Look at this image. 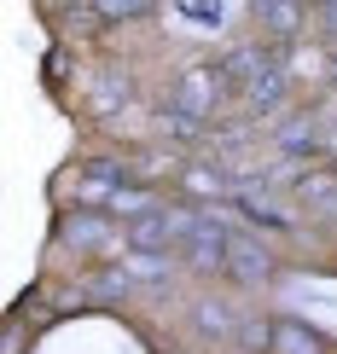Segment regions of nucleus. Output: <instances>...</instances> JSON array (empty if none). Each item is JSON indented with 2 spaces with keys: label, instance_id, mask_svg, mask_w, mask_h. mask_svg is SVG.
Instances as JSON below:
<instances>
[{
  "label": "nucleus",
  "instance_id": "3",
  "mask_svg": "<svg viewBox=\"0 0 337 354\" xmlns=\"http://www.w3.org/2000/svg\"><path fill=\"white\" fill-rule=\"evenodd\" d=\"M58 239H64L70 250H105L116 239V227H111V209H70L64 221H58Z\"/></svg>",
  "mask_w": 337,
  "mask_h": 354
},
{
  "label": "nucleus",
  "instance_id": "9",
  "mask_svg": "<svg viewBox=\"0 0 337 354\" xmlns=\"http://www.w3.org/2000/svg\"><path fill=\"white\" fill-rule=\"evenodd\" d=\"M122 273L134 279V285H157V279H169V256H163V250H128Z\"/></svg>",
  "mask_w": 337,
  "mask_h": 354
},
{
  "label": "nucleus",
  "instance_id": "10",
  "mask_svg": "<svg viewBox=\"0 0 337 354\" xmlns=\"http://www.w3.org/2000/svg\"><path fill=\"white\" fill-rule=\"evenodd\" d=\"M105 209H111V215H128V221H140L145 209H157V198H152V192H140V186H116Z\"/></svg>",
  "mask_w": 337,
  "mask_h": 354
},
{
  "label": "nucleus",
  "instance_id": "1",
  "mask_svg": "<svg viewBox=\"0 0 337 354\" xmlns=\"http://www.w3.org/2000/svg\"><path fill=\"white\" fill-rule=\"evenodd\" d=\"M233 93V76H227V64H192L181 82H174V111L186 116V122H210L215 105Z\"/></svg>",
  "mask_w": 337,
  "mask_h": 354
},
{
  "label": "nucleus",
  "instance_id": "12",
  "mask_svg": "<svg viewBox=\"0 0 337 354\" xmlns=\"http://www.w3.org/2000/svg\"><path fill=\"white\" fill-rule=\"evenodd\" d=\"M157 0H93V12L105 24H122V18H140V12H152Z\"/></svg>",
  "mask_w": 337,
  "mask_h": 354
},
{
  "label": "nucleus",
  "instance_id": "14",
  "mask_svg": "<svg viewBox=\"0 0 337 354\" xmlns=\"http://www.w3.org/2000/svg\"><path fill=\"white\" fill-rule=\"evenodd\" d=\"M122 93H128V87L116 82V76H105V82H93V111H116V105H122Z\"/></svg>",
  "mask_w": 337,
  "mask_h": 354
},
{
  "label": "nucleus",
  "instance_id": "15",
  "mask_svg": "<svg viewBox=\"0 0 337 354\" xmlns=\"http://www.w3.org/2000/svg\"><path fill=\"white\" fill-rule=\"evenodd\" d=\"M320 29L337 41V0H320Z\"/></svg>",
  "mask_w": 337,
  "mask_h": 354
},
{
  "label": "nucleus",
  "instance_id": "11",
  "mask_svg": "<svg viewBox=\"0 0 337 354\" xmlns=\"http://www.w3.org/2000/svg\"><path fill=\"white\" fill-rule=\"evenodd\" d=\"M262 64H273V58L262 53V47H251V41H244V47H233V53H227V76H233V82H251V76H256Z\"/></svg>",
  "mask_w": 337,
  "mask_h": 354
},
{
  "label": "nucleus",
  "instance_id": "6",
  "mask_svg": "<svg viewBox=\"0 0 337 354\" xmlns=\"http://www.w3.org/2000/svg\"><path fill=\"white\" fill-rule=\"evenodd\" d=\"M273 354H326V343L302 319H273Z\"/></svg>",
  "mask_w": 337,
  "mask_h": 354
},
{
  "label": "nucleus",
  "instance_id": "16",
  "mask_svg": "<svg viewBox=\"0 0 337 354\" xmlns=\"http://www.w3.org/2000/svg\"><path fill=\"white\" fill-rule=\"evenodd\" d=\"M239 354H251V348H239Z\"/></svg>",
  "mask_w": 337,
  "mask_h": 354
},
{
  "label": "nucleus",
  "instance_id": "5",
  "mask_svg": "<svg viewBox=\"0 0 337 354\" xmlns=\"http://www.w3.org/2000/svg\"><path fill=\"white\" fill-rule=\"evenodd\" d=\"M244 93H251V111H256V116L280 111V99H285V70H280V64H262L256 76L244 82Z\"/></svg>",
  "mask_w": 337,
  "mask_h": 354
},
{
  "label": "nucleus",
  "instance_id": "8",
  "mask_svg": "<svg viewBox=\"0 0 337 354\" xmlns=\"http://www.w3.org/2000/svg\"><path fill=\"white\" fill-rule=\"evenodd\" d=\"M314 134H320V116H291V122H280L273 128V145H280V151H314Z\"/></svg>",
  "mask_w": 337,
  "mask_h": 354
},
{
  "label": "nucleus",
  "instance_id": "13",
  "mask_svg": "<svg viewBox=\"0 0 337 354\" xmlns=\"http://www.w3.org/2000/svg\"><path fill=\"white\" fill-rule=\"evenodd\" d=\"M181 186L192 192L198 203H210V198H221V192H227L221 180H215V174H203V169H181Z\"/></svg>",
  "mask_w": 337,
  "mask_h": 354
},
{
  "label": "nucleus",
  "instance_id": "2",
  "mask_svg": "<svg viewBox=\"0 0 337 354\" xmlns=\"http://www.w3.org/2000/svg\"><path fill=\"white\" fill-rule=\"evenodd\" d=\"M227 279L233 285H268L273 279V250L233 227V239H227Z\"/></svg>",
  "mask_w": 337,
  "mask_h": 354
},
{
  "label": "nucleus",
  "instance_id": "7",
  "mask_svg": "<svg viewBox=\"0 0 337 354\" xmlns=\"http://www.w3.org/2000/svg\"><path fill=\"white\" fill-rule=\"evenodd\" d=\"M192 326H198L203 337H233V331H239V314H233L221 297H203V302L192 308Z\"/></svg>",
  "mask_w": 337,
  "mask_h": 354
},
{
  "label": "nucleus",
  "instance_id": "4",
  "mask_svg": "<svg viewBox=\"0 0 337 354\" xmlns=\"http://www.w3.org/2000/svg\"><path fill=\"white\" fill-rule=\"evenodd\" d=\"M256 24L268 29L273 41H291L309 24V6H302V0H256Z\"/></svg>",
  "mask_w": 337,
  "mask_h": 354
}]
</instances>
